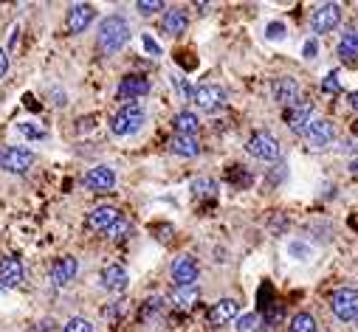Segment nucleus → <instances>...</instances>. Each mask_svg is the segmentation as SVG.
Segmentation results:
<instances>
[{
	"label": "nucleus",
	"mask_w": 358,
	"mask_h": 332,
	"mask_svg": "<svg viewBox=\"0 0 358 332\" xmlns=\"http://www.w3.org/2000/svg\"><path fill=\"white\" fill-rule=\"evenodd\" d=\"M130 40V23L118 14H110L99 25V48L105 54H118Z\"/></svg>",
	"instance_id": "f257e3e1"
},
{
	"label": "nucleus",
	"mask_w": 358,
	"mask_h": 332,
	"mask_svg": "<svg viewBox=\"0 0 358 332\" xmlns=\"http://www.w3.org/2000/svg\"><path fill=\"white\" fill-rule=\"evenodd\" d=\"M144 122H147V113H144V107H141V104H136V102H130V104H125L122 110H118V113L113 115L110 130H113V135L125 138V135L138 133V130L144 127Z\"/></svg>",
	"instance_id": "f03ea898"
},
{
	"label": "nucleus",
	"mask_w": 358,
	"mask_h": 332,
	"mask_svg": "<svg viewBox=\"0 0 358 332\" xmlns=\"http://www.w3.org/2000/svg\"><path fill=\"white\" fill-rule=\"evenodd\" d=\"M330 310L339 321H355L358 318V290L355 287H341L330 298Z\"/></svg>",
	"instance_id": "7ed1b4c3"
},
{
	"label": "nucleus",
	"mask_w": 358,
	"mask_h": 332,
	"mask_svg": "<svg viewBox=\"0 0 358 332\" xmlns=\"http://www.w3.org/2000/svg\"><path fill=\"white\" fill-rule=\"evenodd\" d=\"M246 149H249V155H254L257 161H277L280 153H282L280 141H277L271 133H254V135L249 138Z\"/></svg>",
	"instance_id": "20e7f679"
},
{
	"label": "nucleus",
	"mask_w": 358,
	"mask_h": 332,
	"mask_svg": "<svg viewBox=\"0 0 358 332\" xmlns=\"http://www.w3.org/2000/svg\"><path fill=\"white\" fill-rule=\"evenodd\" d=\"M192 102L203 113H218L226 104V90L220 85H200L198 90H192Z\"/></svg>",
	"instance_id": "39448f33"
},
{
	"label": "nucleus",
	"mask_w": 358,
	"mask_h": 332,
	"mask_svg": "<svg viewBox=\"0 0 358 332\" xmlns=\"http://www.w3.org/2000/svg\"><path fill=\"white\" fill-rule=\"evenodd\" d=\"M37 155L32 153V149H23V146H9L3 149V158H0V169L6 172H14V175H23L34 166Z\"/></svg>",
	"instance_id": "423d86ee"
},
{
	"label": "nucleus",
	"mask_w": 358,
	"mask_h": 332,
	"mask_svg": "<svg viewBox=\"0 0 358 332\" xmlns=\"http://www.w3.org/2000/svg\"><path fill=\"white\" fill-rule=\"evenodd\" d=\"M339 23H341V9H339V3H322V6L310 14V28H313V34H327V32H333Z\"/></svg>",
	"instance_id": "0eeeda50"
},
{
	"label": "nucleus",
	"mask_w": 358,
	"mask_h": 332,
	"mask_svg": "<svg viewBox=\"0 0 358 332\" xmlns=\"http://www.w3.org/2000/svg\"><path fill=\"white\" fill-rule=\"evenodd\" d=\"M172 282H175V287H195V282H198V262L192 256H178L172 262Z\"/></svg>",
	"instance_id": "6e6552de"
},
{
	"label": "nucleus",
	"mask_w": 358,
	"mask_h": 332,
	"mask_svg": "<svg viewBox=\"0 0 358 332\" xmlns=\"http://www.w3.org/2000/svg\"><path fill=\"white\" fill-rule=\"evenodd\" d=\"M94 17H96V9H94L91 3H76V6H71V9H68L65 28H68L71 34H82L85 28L94 23Z\"/></svg>",
	"instance_id": "1a4fd4ad"
},
{
	"label": "nucleus",
	"mask_w": 358,
	"mask_h": 332,
	"mask_svg": "<svg viewBox=\"0 0 358 332\" xmlns=\"http://www.w3.org/2000/svg\"><path fill=\"white\" fill-rule=\"evenodd\" d=\"M305 135H308L310 146L322 149V146H327L336 138V127H333L330 118H313V122L308 124V130H305Z\"/></svg>",
	"instance_id": "9d476101"
},
{
	"label": "nucleus",
	"mask_w": 358,
	"mask_h": 332,
	"mask_svg": "<svg viewBox=\"0 0 358 332\" xmlns=\"http://www.w3.org/2000/svg\"><path fill=\"white\" fill-rule=\"evenodd\" d=\"M285 122H288V127H291L293 133H305L308 124L313 122V104H310V102H296L293 107H288Z\"/></svg>",
	"instance_id": "9b49d317"
},
{
	"label": "nucleus",
	"mask_w": 358,
	"mask_h": 332,
	"mask_svg": "<svg viewBox=\"0 0 358 332\" xmlns=\"http://www.w3.org/2000/svg\"><path fill=\"white\" fill-rule=\"evenodd\" d=\"M299 93H302V87L296 79L291 76H282L274 82V102L282 104V107H293L296 102H299Z\"/></svg>",
	"instance_id": "f8f14e48"
},
{
	"label": "nucleus",
	"mask_w": 358,
	"mask_h": 332,
	"mask_svg": "<svg viewBox=\"0 0 358 332\" xmlns=\"http://www.w3.org/2000/svg\"><path fill=\"white\" fill-rule=\"evenodd\" d=\"M23 279H25V270L17 256L0 259V287H20Z\"/></svg>",
	"instance_id": "ddd939ff"
},
{
	"label": "nucleus",
	"mask_w": 358,
	"mask_h": 332,
	"mask_svg": "<svg viewBox=\"0 0 358 332\" xmlns=\"http://www.w3.org/2000/svg\"><path fill=\"white\" fill-rule=\"evenodd\" d=\"M85 186L91 192H110L116 186V172L110 166H94L85 175Z\"/></svg>",
	"instance_id": "4468645a"
},
{
	"label": "nucleus",
	"mask_w": 358,
	"mask_h": 332,
	"mask_svg": "<svg viewBox=\"0 0 358 332\" xmlns=\"http://www.w3.org/2000/svg\"><path fill=\"white\" fill-rule=\"evenodd\" d=\"M240 313V305H237L234 298H220L218 305L209 310V324L212 327H223V324H231Z\"/></svg>",
	"instance_id": "2eb2a0df"
},
{
	"label": "nucleus",
	"mask_w": 358,
	"mask_h": 332,
	"mask_svg": "<svg viewBox=\"0 0 358 332\" xmlns=\"http://www.w3.org/2000/svg\"><path fill=\"white\" fill-rule=\"evenodd\" d=\"M147 93H150V79H144L138 74H130L118 82V96L122 99H141Z\"/></svg>",
	"instance_id": "dca6fc26"
},
{
	"label": "nucleus",
	"mask_w": 358,
	"mask_h": 332,
	"mask_svg": "<svg viewBox=\"0 0 358 332\" xmlns=\"http://www.w3.org/2000/svg\"><path fill=\"white\" fill-rule=\"evenodd\" d=\"M76 270H79V262H76L74 256L56 259V265L51 267V282H54V287H65L68 282H74Z\"/></svg>",
	"instance_id": "f3484780"
},
{
	"label": "nucleus",
	"mask_w": 358,
	"mask_h": 332,
	"mask_svg": "<svg viewBox=\"0 0 358 332\" xmlns=\"http://www.w3.org/2000/svg\"><path fill=\"white\" fill-rule=\"evenodd\" d=\"M102 285H105V290H110V293H125L127 285H130V276H127V270H125L122 265H107V267L102 270Z\"/></svg>",
	"instance_id": "a211bd4d"
},
{
	"label": "nucleus",
	"mask_w": 358,
	"mask_h": 332,
	"mask_svg": "<svg viewBox=\"0 0 358 332\" xmlns=\"http://www.w3.org/2000/svg\"><path fill=\"white\" fill-rule=\"evenodd\" d=\"M118 217V208H113V206H99V208H94L91 214H87V228L91 231H107Z\"/></svg>",
	"instance_id": "6ab92c4d"
},
{
	"label": "nucleus",
	"mask_w": 358,
	"mask_h": 332,
	"mask_svg": "<svg viewBox=\"0 0 358 332\" xmlns=\"http://www.w3.org/2000/svg\"><path fill=\"white\" fill-rule=\"evenodd\" d=\"M169 149L175 155H181V158H198L200 155V144L195 135H175L169 141Z\"/></svg>",
	"instance_id": "aec40b11"
},
{
	"label": "nucleus",
	"mask_w": 358,
	"mask_h": 332,
	"mask_svg": "<svg viewBox=\"0 0 358 332\" xmlns=\"http://www.w3.org/2000/svg\"><path fill=\"white\" fill-rule=\"evenodd\" d=\"M187 25H189V17L184 9H169L164 14V32L169 37H178V34H184L187 32Z\"/></svg>",
	"instance_id": "412c9836"
},
{
	"label": "nucleus",
	"mask_w": 358,
	"mask_h": 332,
	"mask_svg": "<svg viewBox=\"0 0 358 332\" xmlns=\"http://www.w3.org/2000/svg\"><path fill=\"white\" fill-rule=\"evenodd\" d=\"M172 127H175V135H195L200 122H198V115L192 110H181V113H175Z\"/></svg>",
	"instance_id": "4be33fe9"
},
{
	"label": "nucleus",
	"mask_w": 358,
	"mask_h": 332,
	"mask_svg": "<svg viewBox=\"0 0 358 332\" xmlns=\"http://www.w3.org/2000/svg\"><path fill=\"white\" fill-rule=\"evenodd\" d=\"M339 56L347 59V63H355L358 59V32H347L339 43Z\"/></svg>",
	"instance_id": "5701e85b"
},
{
	"label": "nucleus",
	"mask_w": 358,
	"mask_h": 332,
	"mask_svg": "<svg viewBox=\"0 0 358 332\" xmlns=\"http://www.w3.org/2000/svg\"><path fill=\"white\" fill-rule=\"evenodd\" d=\"M192 195L195 197H215L218 195V184L212 177H195L192 180Z\"/></svg>",
	"instance_id": "b1692460"
},
{
	"label": "nucleus",
	"mask_w": 358,
	"mask_h": 332,
	"mask_svg": "<svg viewBox=\"0 0 358 332\" xmlns=\"http://www.w3.org/2000/svg\"><path fill=\"white\" fill-rule=\"evenodd\" d=\"M288 332H316V318L310 313H296L291 318V327Z\"/></svg>",
	"instance_id": "393cba45"
},
{
	"label": "nucleus",
	"mask_w": 358,
	"mask_h": 332,
	"mask_svg": "<svg viewBox=\"0 0 358 332\" xmlns=\"http://www.w3.org/2000/svg\"><path fill=\"white\" fill-rule=\"evenodd\" d=\"M198 287H175V307H181V310H189L195 301H198Z\"/></svg>",
	"instance_id": "a878e982"
},
{
	"label": "nucleus",
	"mask_w": 358,
	"mask_h": 332,
	"mask_svg": "<svg viewBox=\"0 0 358 332\" xmlns=\"http://www.w3.org/2000/svg\"><path fill=\"white\" fill-rule=\"evenodd\" d=\"M130 231H133L130 220H125V217H118V220H116V223H113V225H110V228H107L105 234H107L110 239H125V236H127Z\"/></svg>",
	"instance_id": "bb28decb"
},
{
	"label": "nucleus",
	"mask_w": 358,
	"mask_h": 332,
	"mask_svg": "<svg viewBox=\"0 0 358 332\" xmlns=\"http://www.w3.org/2000/svg\"><path fill=\"white\" fill-rule=\"evenodd\" d=\"M17 133L25 135V138H32V141L45 138V130H43L40 124H34V122H23V124H17Z\"/></svg>",
	"instance_id": "cd10ccee"
},
{
	"label": "nucleus",
	"mask_w": 358,
	"mask_h": 332,
	"mask_svg": "<svg viewBox=\"0 0 358 332\" xmlns=\"http://www.w3.org/2000/svg\"><path fill=\"white\" fill-rule=\"evenodd\" d=\"M63 332H94V324L87 321V318H71V321L63 327Z\"/></svg>",
	"instance_id": "c85d7f7f"
},
{
	"label": "nucleus",
	"mask_w": 358,
	"mask_h": 332,
	"mask_svg": "<svg viewBox=\"0 0 358 332\" xmlns=\"http://www.w3.org/2000/svg\"><path fill=\"white\" fill-rule=\"evenodd\" d=\"M136 9H138L141 14H156V12L164 9V3H161V0H138Z\"/></svg>",
	"instance_id": "c756f323"
},
{
	"label": "nucleus",
	"mask_w": 358,
	"mask_h": 332,
	"mask_svg": "<svg viewBox=\"0 0 358 332\" xmlns=\"http://www.w3.org/2000/svg\"><path fill=\"white\" fill-rule=\"evenodd\" d=\"M265 34H268V40H285V23H271Z\"/></svg>",
	"instance_id": "7c9ffc66"
},
{
	"label": "nucleus",
	"mask_w": 358,
	"mask_h": 332,
	"mask_svg": "<svg viewBox=\"0 0 358 332\" xmlns=\"http://www.w3.org/2000/svg\"><path fill=\"white\" fill-rule=\"evenodd\" d=\"M322 90H324V93H339V90H341L339 76H336V74H330V76H327V79L322 82Z\"/></svg>",
	"instance_id": "2f4dec72"
},
{
	"label": "nucleus",
	"mask_w": 358,
	"mask_h": 332,
	"mask_svg": "<svg viewBox=\"0 0 358 332\" xmlns=\"http://www.w3.org/2000/svg\"><path fill=\"white\" fill-rule=\"evenodd\" d=\"M257 316L251 313V316H243V318H237V329H240V332H249V329H254L257 327Z\"/></svg>",
	"instance_id": "473e14b6"
},
{
	"label": "nucleus",
	"mask_w": 358,
	"mask_h": 332,
	"mask_svg": "<svg viewBox=\"0 0 358 332\" xmlns=\"http://www.w3.org/2000/svg\"><path fill=\"white\" fill-rule=\"evenodd\" d=\"M172 85L178 87V93H181V96H192V87H189V82H184L181 76H172Z\"/></svg>",
	"instance_id": "72a5a7b5"
},
{
	"label": "nucleus",
	"mask_w": 358,
	"mask_h": 332,
	"mask_svg": "<svg viewBox=\"0 0 358 332\" xmlns=\"http://www.w3.org/2000/svg\"><path fill=\"white\" fill-rule=\"evenodd\" d=\"M161 305H164V298H150V301H147V310H144V316L158 313V310H161Z\"/></svg>",
	"instance_id": "f704fd0d"
},
{
	"label": "nucleus",
	"mask_w": 358,
	"mask_h": 332,
	"mask_svg": "<svg viewBox=\"0 0 358 332\" xmlns=\"http://www.w3.org/2000/svg\"><path fill=\"white\" fill-rule=\"evenodd\" d=\"M141 40H144V48L150 51L153 56H158V54H161V48H158V43H156V40H150V37H141Z\"/></svg>",
	"instance_id": "c9c22d12"
},
{
	"label": "nucleus",
	"mask_w": 358,
	"mask_h": 332,
	"mask_svg": "<svg viewBox=\"0 0 358 332\" xmlns=\"http://www.w3.org/2000/svg\"><path fill=\"white\" fill-rule=\"evenodd\" d=\"M316 51H319L316 40H308V43H305V59H313V56H316Z\"/></svg>",
	"instance_id": "e433bc0d"
},
{
	"label": "nucleus",
	"mask_w": 358,
	"mask_h": 332,
	"mask_svg": "<svg viewBox=\"0 0 358 332\" xmlns=\"http://www.w3.org/2000/svg\"><path fill=\"white\" fill-rule=\"evenodd\" d=\"M6 71H9V56H6L3 48H0V76H6Z\"/></svg>",
	"instance_id": "4c0bfd02"
},
{
	"label": "nucleus",
	"mask_w": 358,
	"mask_h": 332,
	"mask_svg": "<svg viewBox=\"0 0 358 332\" xmlns=\"http://www.w3.org/2000/svg\"><path fill=\"white\" fill-rule=\"evenodd\" d=\"M280 318H282V310H280V307H271V310H268V316H265L268 324H274V321H280Z\"/></svg>",
	"instance_id": "58836bf2"
},
{
	"label": "nucleus",
	"mask_w": 358,
	"mask_h": 332,
	"mask_svg": "<svg viewBox=\"0 0 358 332\" xmlns=\"http://www.w3.org/2000/svg\"><path fill=\"white\" fill-rule=\"evenodd\" d=\"M347 99H350V107H352V110H358V90H352V93H350Z\"/></svg>",
	"instance_id": "ea45409f"
},
{
	"label": "nucleus",
	"mask_w": 358,
	"mask_h": 332,
	"mask_svg": "<svg viewBox=\"0 0 358 332\" xmlns=\"http://www.w3.org/2000/svg\"><path fill=\"white\" fill-rule=\"evenodd\" d=\"M350 169H352V172H355V175H358V158H355V161H352V164H350Z\"/></svg>",
	"instance_id": "a19ab883"
},
{
	"label": "nucleus",
	"mask_w": 358,
	"mask_h": 332,
	"mask_svg": "<svg viewBox=\"0 0 358 332\" xmlns=\"http://www.w3.org/2000/svg\"><path fill=\"white\" fill-rule=\"evenodd\" d=\"M352 133H355V135H358V122H352Z\"/></svg>",
	"instance_id": "79ce46f5"
},
{
	"label": "nucleus",
	"mask_w": 358,
	"mask_h": 332,
	"mask_svg": "<svg viewBox=\"0 0 358 332\" xmlns=\"http://www.w3.org/2000/svg\"><path fill=\"white\" fill-rule=\"evenodd\" d=\"M0 158H3V149H0Z\"/></svg>",
	"instance_id": "37998d69"
},
{
	"label": "nucleus",
	"mask_w": 358,
	"mask_h": 332,
	"mask_svg": "<svg viewBox=\"0 0 358 332\" xmlns=\"http://www.w3.org/2000/svg\"><path fill=\"white\" fill-rule=\"evenodd\" d=\"M355 321H358V318H355Z\"/></svg>",
	"instance_id": "c03bdc74"
}]
</instances>
